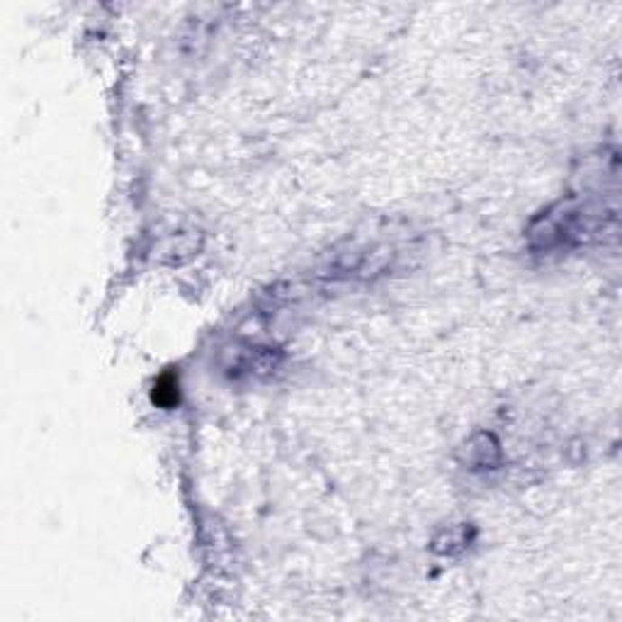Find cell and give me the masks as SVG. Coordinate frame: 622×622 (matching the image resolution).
Here are the masks:
<instances>
[{
  "instance_id": "6da1fadb",
  "label": "cell",
  "mask_w": 622,
  "mask_h": 622,
  "mask_svg": "<svg viewBox=\"0 0 622 622\" xmlns=\"http://www.w3.org/2000/svg\"><path fill=\"white\" fill-rule=\"evenodd\" d=\"M279 352L272 348H233L226 370L233 377H265L278 367Z\"/></svg>"
},
{
  "instance_id": "7a4b0ae2",
  "label": "cell",
  "mask_w": 622,
  "mask_h": 622,
  "mask_svg": "<svg viewBox=\"0 0 622 622\" xmlns=\"http://www.w3.org/2000/svg\"><path fill=\"white\" fill-rule=\"evenodd\" d=\"M499 457H501L499 443L494 440V435H487V433L471 438L464 445V460L470 464V470H491L499 462Z\"/></svg>"
},
{
  "instance_id": "3957f363",
  "label": "cell",
  "mask_w": 622,
  "mask_h": 622,
  "mask_svg": "<svg viewBox=\"0 0 622 622\" xmlns=\"http://www.w3.org/2000/svg\"><path fill=\"white\" fill-rule=\"evenodd\" d=\"M470 544V537H467V527H450L445 533L435 537L433 543V550L438 554H455V552L464 550Z\"/></svg>"
}]
</instances>
